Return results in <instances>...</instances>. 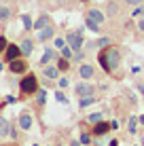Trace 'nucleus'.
<instances>
[{
  "label": "nucleus",
  "mask_w": 144,
  "mask_h": 146,
  "mask_svg": "<svg viewBox=\"0 0 144 146\" xmlns=\"http://www.w3.org/2000/svg\"><path fill=\"white\" fill-rule=\"evenodd\" d=\"M68 85H70V80H68V78H59V89H66Z\"/></svg>",
  "instance_id": "nucleus-32"
},
{
  "label": "nucleus",
  "mask_w": 144,
  "mask_h": 146,
  "mask_svg": "<svg viewBox=\"0 0 144 146\" xmlns=\"http://www.w3.org/2000/svg\"><path fill=\"white\" fill-rule=\"evenodd\" d=\"M55 51H53V49H47V51H44V55H42V57H40V64H42V66H47V64L49 62H53V59H55Z\"/></svg>",
  "instance_id": "nucleus-13"
},
{
  "label": "nucleus",
  "mask_w": 144,
  "mask_h": 146,
  "mask_svg": "<svg viewBox=\"0 0 144 146\" xmlns=\"http://www.w3.org/2000/svg\"><path fill=\"white\" fill-rule=\"evenodd\" d=\"M55 98H57V102H59V104H68V98H66V95H64L62 91H57V93H55Z\"/></svg>",
  "instance_id": "nucleus-27"
},
{
  "label": "nucleus",
  "mask_w": 144,
  "mask_h": 146,
  "mask_svg": "<svg viewBox=\"0 0 144 146\" xmlns=\"http://www.w3.org/2000/svg\"><path fill=\"white\" fill-rule=\"evenodd\" d=\"M0 72H2V64H0Z\"/></svg>",
  "instance_id": "nucleus-39"
},
{
  "label": "nucleus",
  "mask_w": 144,
  "mask_h": 146,
  "mask_svg": "<svg viewBox=\"0 0 144 146\" xmlns=\"http://www.w3.org/2000/svg\"><path fill=\"white\" fill-rule=\"evenodd\" d=\"M85 23H87V28L91 30V32H100V23H96V21H93V19L85 17Z\"/></svg>",
  "instance_id": "nucleus-20"
},
{
  "label": "nucleus",
  "mask_w": 144,
  "mask_h": 146,
  "mask_svg": "<svg viewBox=\"0 0 144 146\" xmlns=\"http://www.w3.org/2000/svg\"><path fill=\"white\" fill-rule=\"evenodd\" d=\"M78 74H81V78H91L93 74H96V70H93V66H89V64H81V68H78Z\"/></svg>",
  "instance_id": "nucleus-9"
},
{
  "label": "nucleus",
  "mask_w": 144,
  "mask_h": 146,
  "mask_svg": "<svg viewBox=\"0 0 144 146\" xmlns=\"http://www.w3.org/2000/svg\"><path fill=\"white\" fill-rule=\"evenodd\" d=\"M108 129H110V123H104V121L96 123V135H100V133H108Z\"/></svg>",
  "instance_id": "nucleus-16"
},
{
  "label": "nucleus",
  "mask_w": 144,
  "mask_h": 146,
  "mask_svg": "<svg viewBox=\"0 0 144 146\" xmlns=\"http://www.w3.org/2000/svg\"><path fill=\"white\" fill-rule=\"evenodd\" d=\"M83 57H85L83 51H74V59H76V62H83Z\"/></svg>",
  "instance_id": "nucleus-33"
},
{
  "label": "nucleus",
  "mask_w": 144,
  "mask_h": 146,
  "mask_svg": "<svg viewBox=\"0 0 144 146\" xmlns=\"http://www.w3.org/2000/svg\"><path fill=\"white\" fill-rule=\"evenodd\" d=\"M138 121H140V119H136V117H131V119H129V125H127V127H129V131H131V133H136Z\"/></svg>",
  "instance_id": "nucleus-22"
},
{
  "label": "nucleus",
  "mask_w": 144,
  "mask_h": 146,
  "mask_svg": "<svg viewBox=\"0 0 144 146\" xmlns=\"http://www.w3.org/2000/svg\"><path fill=\"white\" fill-rule=\"evenodd\" d=\"M47 26H49V17H47V15H40L38 21L34 23V30H42V28H47Z\"/></svg>",
  "instance_id": "nucleus-17"
},
{
  "label": "nucleus",
  "mask_w": 144,
  "mask_h": 146,
  "mask_svg": "<svg viewBox=\"0 0 144 146\" xmlns=\"http://www.w3.org/2000/svg\"><path fill=\"white\" fill-rule=\"evenodd\" d=\"M53 28L51 26H47V28H42V30H38V40H49V38H53Z\"/></svg>",
  "instance_id": "nucleus-10"
},
{
  "label": "nucleus",
  "mask_w": 144,
  "mask_h": 146,
  "mask_svg": "<svg viewBox=\"0 0 144 146\" xmlns=\"http://www.w3.org/2000/svg\"><path fill=\"white\" fill-rule=\"evenodd\" d=\"M21 19H23V26H26V30H30V28H34V26H32V19H30V15H23Z\"/></svg>",
  "instance_id": "nucleus-26"
},
{
  "label": "nucleus",
  "mask_w": 144,
  "mask_h": 146,
  "mask_svg": "<svg viewBox=\"0 0 144 146\" xmlns=\"http://www.w3.org/2000/svg\"><path fill=\"white\" fill-rule=\"evenodd\" d=\"M9 68H11V72H15V74H21V72H26V62L23 59H13V62H9Z\"/></svg>",
  "instance_id": "nucleus-5"
},
{
  "label": "nucleus",
  "mask_w": 144,
  "mask_h": 146,
  "mask_svg": "<svg viewBox=\"0 0 144 146\" xmlns=\"http://www.w3.org/2000/svg\"><path fill=\"white\" fill-rule=\"evenodd\" d=\"M64 44H66V40H64V38H55V47H59V49H62Z\"/></svg>",
  "instance_id": "nucleus-34"
},
{
  "label": "nucleus",
  "mask_w": 144,
  "mask_h": 146,
  "mask_svg": "<svg viewBox=\"0 0 144 146\" xmlns=\"http://www.w3.org/2000/svg\"><path fill=\"white\" fill-rule=\"evenodd\" d=\"M89 140H91V138H89L87 133H83V135H81V142H83V144H89Z\"/></svg>",
  "instance_id": "nucleus-35"
},
{
  "label": "nucleus",
  "mask_w": 144,
  "mask_h": 146,
  "mask_svg": "<svg viewBox=\"0 0 144 146\" xmlns=\"http://www.w3.org/2000/svg\"><path fill=\"white\" fill-rule=\"evenodd\" d=\"M19 127L21 129H30L32 127V117H30L28 112H23L21 117H19Z\"/></svg>",
  "instance_id": "nucleus-12"
},
{
  "label": "nucleus",
  "mask_w": 144,
  "mask_h": 146,
  "mask_svg": "<svg viewBox=\"0 0 144 146\" xmlns=\"http://www.w3.org/2000/svg\"><path fill=\"white\" fill-rule=\"evenodd\" d=\"M138 91H140V93L144 95V83H140V85H138Z\"/></svg>",
  "instance_id": "nucleus-37"
},
{
  "label": "nucleus",
  "mask_w": 144,
  "mask_h": 146,
  "mask_svg": "<svg viewBox=\"0 0 144 146\" xmlns=\"http://www.w3.org/2000/svg\"><path fill=\"white\" fill-rule=\"evenodd\" d=\"M2 2H9V0H2Z\"/></svg>",
  "instance_id": "nucleus-40"
},
{
  "label": "nucleus",
  "mask_w": 144,
  "mask_h": 146,
  "mask_svg": "<svg viewBox=\"0 0 144 146\" xmlns=\"http://www.w3.org/2000/svg\"><path fill=\"white\" fill-rule=\"evenodd\" d=\"M62 57H66V59H70V57H74V49L70 47V44H64V47H62Z\"/></svg>",
  "instance_id": "nucleus-18"
},
{
  "label": "nucleus",
  "mask_w": 144,
  "mask_h": 146,
  "mask_svg": "<svg viewBox=\"0 0 144 146\" xmlns=\"http://www.w3.org/2000/svg\"><path fill=\"white\" fill-rule=\"evenodd\" d=\"M7 47H9V44H7V38L0 36V51H7Z\"/></svg>",
  "instance_id": "nucleus-30"
},
{
  "label": "nucleus",
  "mask_w": 144,
  "mask_h": 146,
  "mask_svg": "<svg viewBox=\"0 0 144 146\" xmlns=\"http://www.w3.org/2000/svg\"><path fill=\"white\" fill-rule=\"evenodd\" d=\"M9 17H11V9H9V7H0V19L7 21Z\"/></svg>",
  "instance_id": "nucleus-21"
},
{
  "label": "nucleus",
  "mask_w": 144,
  "mask_h": 146,
  "mask_svg": "<svg viewBox=\"0 0 144 146\" xmlns=\"http://www.w3.org/2000/svg\"><path fill=\"white\" fill-rule=\"evenodd\" d=\"M93 85H89V83H81V85H76V93L81 95V98H85V95H93Z\"/></svg>",
  "instance_id": "nucleus-8"
},
{
  "label": "nucleus",
  "mask_w": 144,
  "mask_h": 146,
  "mask_svg": "<svg viewBox=\"0 0 144 146\" xmlns=\"http://www.w3.org/2000/svg\"><path fill=\"white\" fill-rule=\"evenodd\" d=\"M98 59H100L104 72L110 74L112 70L119 68V64H121V53H119V49H117V47H108V49H104V51H100Z\"/></svg>",
  "instance_id": "nucleus-1"
},
{
  "label": "nucleus",
  "mask_w": 144,
  "mask_h": 146,
  "mask_svg": "<svg viewBox=\"0 0 144 146\" xmlns=\"http://www.w3.org/2000/svg\"><path fill=\"white\" fill-rule=\"evenodd\" d=\"M138 15H144V4H142V7H136V9H133V17H138Z\"/></svg>",
  "instance_id": "nucleus-31"
},
{
  "label": "nucleus",
  "mask_w": 144,
  "mask_h": 146,
  "mask_svg": "<svg viewBox=\"0 0 144 146\" xmlns=\"http://www.w3.org/2000/svg\"><path fill=\"white\" fill-rule=\"evenodd\" d=\"M108 44H110V38H106V36L98 40V47H100V49H104V47H108Z\"/></svg>",
  "instance_id": "nucleus-25"
},
{
  "label": "nucleus",
  "mask_w": 144,
  "mask_h": 146,
  "mask_svg": "<svg viewBox=\"0 0 144 146\" xmlns=\"http://www.w3.org/2000/svg\"><path fill=\"white\" fill-rule=\"evenodd\" d=\"M96 102H98L96 95H85V98H81L78 106H81V108H87V106H91V104H96Z\"/></svg>",
  "instance_id": "nucleus-15"
},
{
  "label": "nucleus",
  "mask_w": 144,
  "mask_h": 146,
  "mask_svg": "<svg viewBox=\"0 0 144 146\" xmlns=\"http://www.w3.org/2000/svg\"><path fill=\"white\" fill-rule=\"evenodd\" d=\"M57 68H59V72H68V68H70V62H68L66 57H62L57 62Z\"/></svg>",
  "instance_id": "nucleus-19"
},
{
  "label": "nucleus",
  "mask_w": 144,
  "mask_h": 146,
  "mask_svg": "<svg viewBox=\"0 0 144 146\" xmlns=\"http://www.w3.org/2000/svg\"><path fill=\"white\" fill-rule=\"evenodd\" d=\"M87 17H89V19H93L96 23H100V26H102L104 19H106V15H104L100 9H89V11H87Z\"/></svg>",
  "instance_id": "nucleus-6"
},
{
  "label": "nucleus",
  "mask_w": 144,
  "mask_h": 146,
  "mask_svg": "<svg viewBox=\"0 0 144 146\" xmlns=\"http://www.w3.org/2000/svg\"><path fill=\"white\" fill-rule=\"evenodd\" d=\"M123 2H125V4H129V7H140L144 0H123Z\"/></svg>",
  "instance_id": "nucleus-28"
},
{
  "label": "nucleus",
  "mask_w": 144,
  "mask_h": 146,
  "mask_svg": "<svg viewBox=\"0 0 144 146\" xmlns=\"http://www.w3.org/2000/svg\"><path fill=\"white\" fill-rule=\"evenodd\" d=\"M138 30H140V32H144V19H140V21H138Z\"/></svg>",
  "instance_id": "nucleus-36"
},
{
  "label": "nucleus",
  "mask_w": 144,
  "mask_h": 146,
  "mask_svg": "<svg viewBox=\"0 0 144 146\" xmlns=\"http://www.w3.org/2000/svg\"><path fill=\"white\" fill-rule=\"evenodd\" d=\"M42 74H44V76H47L49 80H53V78H57V74H59V68H57V66H47V68L42 70Z\"/></svg>",
  "instance_id": "nucleus-11"
},
{
  "label": "nucleus",
  "mask_w": 144,
  "mask_h": 146,
  "mask_svg": "<svg viewBox=\"0 0 144 146\" xmlns=\"http://www.w3.org/2000/svg\"><path fill=\"white\" fill-rule=\"evenodd\" d=\"M44 98H47V93H44V89H38V91H36V100H38V104H40V106L44 104Z\"/></svg>",
  "instance_id": "nucleus-23"
},
{
  "label": "nucleus",
  "mask_w": 144,
  "mask_h": 146,
  "mask_svg": "<svg viewBox=\"0 0 144 146\" xmlns=\"http://www.w3.org/2000/svg\"><path fill=\"white\" fill-rule=\"evenodd\" d=\"M83 2H87V0H83Z\"/></svg>",
  "instance_id": "nucleus-41"
},
{
  "label": "nucleus",
  "mask_w": 144,
  "mask_h": 146,
  "mask_svg": "<svg viewBox=\"0 0 144 146\" xmlns=\"http://www.w3.org/2000/svg\"><path fill=\"white\" fill-rule=\"evenodd\" d=\"M140 123H142V125H144V114H142V117H140Z\"/></svg>",
  "instance_id": "nucleus-38"
},
{
  "label": "nucleus",
  "mask_w": 144,
  "mask_h": 146,
  "mask_svg": "<svg viewBox=\"0 0 144 146\" xmlns=\"http://www.w3.org/2000/svg\"><path fill=\"white\" fill-rule=\"evenodd\" d=\"M11 127L13 125L7 119H0V135H11Z\"/></svg>",
  "instance_id": "nucleus-14"
},
{
  "label": "nucleus",
  "mask_w": 144,
  "mask_h": 146,
  "mask_svg": "<svg viewBox=\"0 0 144 146\" xmlns=\"http://www.w3.org/2000/svg\"><path fill=\"white\" fill-rule=\"evenodd\" d=\"M117 11H119L117 4H115V2H108V15H115Z\"/></svg>",
  "instance_id": "nucleus-29"
},
{
  "label": "nucleus",
  "mask_w": 144,
  "mask_h": 146,
  "mask_svg": "<svg viewBox=\"0 0 144 146\" xmlns=\"http://www.w3.org/2000/svg\"><path fill=\"white\" fill-rule=\"evenodd\" d=\"M19 47H21V55L28 57V55H32V51H34V40L32 38H23Z\"/></svg>",
  "instance_id": "nucleus-7"
},
{
  "label": "nucleus",
  "mask_w": 144,
  "mask_h": 146,
  "mask_svg": "<svg viewBox=\"0 0 144 146\" xmlns=\"http://www.w3.org/2000/svg\"><path fill=\"white\" fill-rule=\"evenodd\" d=\"M66 42L70 44L74 51H81V49H83V34H81V32H70V34H66Z\"/></svg>",
  "instance_id": "nucleus-3"
},
{
  "label": "nucleus",
  "mask_w": 144,
  "mask_h": 146,
  "mask_svg": "<svg viewBox=\"0 0 144 146\" xmlns=\"http://www.w3.org/2000/svg\"><path fill=\"white\" fill-rule=\"evenodd\" d=\"M19 87H21V93H26V95H32V93H36L38 89V78L34 76V74H28V76H23V80L19 83Z\"/></svg>",
  "instance_id": "nucleus-2"
},
{
  "label": "nucleus",
  "mask_w": 144,
  "mask_h": 146,
  "mask_svg": "<svg viewBox=\"0 0 144 146\" xmlns=\"http://www.w3.org/2000/svg\"><path fill=\"white\" fill-rule=\"evenodd\" d=\"M4 57H7V62H13V59L21 57V47H17V44H9L7 51H4Z\"/></svg>",
  "instance_id": "nucleus-4"
},
{
  "label": "nucleus",
  "mask_w": 144,
  "mask_h": 146,
  "mask_svg": "<svg viewBox=\"0 0 144 146\" xmlns=\"http://www.w3.org/2000/svg\"><path fill=\"white\" fill-rule=\"evenodd\" d=\"M87 121H89V123H100V121H102V112H93Z\"/></svg>",
  "instance_id": "nucleus-24"
}]
</instances>
